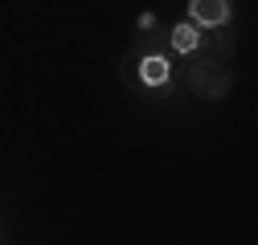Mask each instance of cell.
<instances>
[{"label":"cell","mask_w":258,"mask_h":245,"mask_svg":"<svg viewBox=\"0 0 258 245\" xmlns=\"http://www.w3.org/2000/svg\"><path fill=\"white\" fill-rule=\"evenodd\" d=\"M184 86L192 90L197 98H205V102H213V98H225L234 90V70L225 66L221 57H213V53H201V49H192L188 53V61H184Z\"/></svg>","instance_id":"obj_1"},{"label":"cell","mask_w":258,"mask_h":245,"mask_svg":"<svg viewBox=\"0 0 258 245\" xmlns=\"http://www.w3.org/2000/svg\"><path fill=\"white\" fill-rule=\"evenodd\" d=\"M136 82L144 90H168L172 86V61L160 49H136Z\"/></svg>","instance_id":"obj_2"},{"label":"cell","mask_w":258,"mask_h":245,"mask_svg":"<svg viewBox=\"0 0 258 245\" xmlns=\"http://www.w3.org/2000/svg\"><path fill=\"white\" fill-rule=\"evenodd\" d=\"M197 45H201V29H197V25H188V21H184V25H176L172 33H168V49H172V53H180V57H188Z\"/></svg>","instance_id":"obj_4"},{"label":"cell","mask_w":258,"mask_h":245,"mask_svg":"<svg viewBox=\"0 0 258 245\" xmlns=\"http://www.w3.org/2000/svg\"><path fill=\"white\" fill-rule=\"evenodd\" d=\"M230 0H188V25H197L201 33H209V29H221L225 21H230Z\"/></svg>","instance_id":"obj_3"},{"label":"cell","mask_w":258,"mask_h":245,"mask_svg":"<svg viewBox=\"0 0 258 245\" xmlns=\"http://www.w3.org/2000/svg\"><path fill=\"white\" fill-rule=\"evenodd\" d=\"M140 33H156V13H144L140 17Z\"/></svg>","instance_id":"obj_5"}]
</instances>
